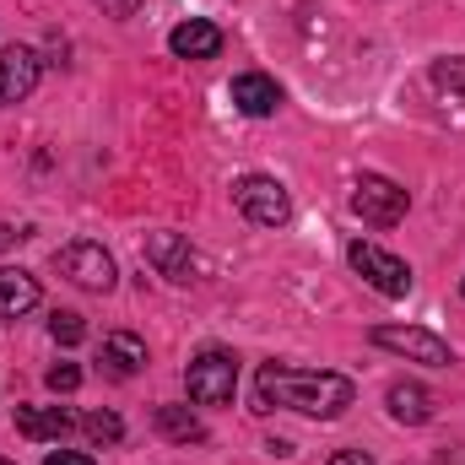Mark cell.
<instances>
[{
	"label": "cell",
	"instance_id": "3",
	"mask_svg": "<svg viewBox=\"0 0 465 465\" xmlns=\"http://www.w3.org/2000/svg\"><path fill=\"white\" fill-rule=\"evenodd\" d=\"M347 260L373 292H384V298H406V292H411V265L395 260L390 249H379V243H368V238H351Z\"/></svg>",
	"mask_w": 465,
	"mask_h": 465
},
{
	"label": "cell",
	"instance_id": "9",
	"mask_svg": "<svg viewBox=\"0 0 465 465\" xmlns=\"http://www.w3.org/2000/svg\"><path fill=\"white\" fill-rule=\"evenodd\" d=\"M38 71H44V60H38L33 49L11 44V49L0 54V109H5V104H22V98L38 87Z\"/></svg>",
	"mask_w": 465,
	"mask_h": 465
},
{
	"label": "cell",
	"instance_id": "16",
	"mask_svg": "<svg viewBox=\"0 0 465 465\" xmlns=\"http://www.w3.org/2000/svg\"><path fill=\"white\" fill-rule=\"evenodd\" d=\"M157 433L173 439V444H201L206 439V422L184 406H157Z\"/></svg>",
	"mask_w": 465,
	"mask_h": 465
},
{
	"label": "cell",
	"instance_id": "7",
	"mask_svg": "<svg viewBox=\"0 0 465 465\" xmlns=\"http://www.w3.org/2000/svg\"><path fill=\"white\" fill-rule=\"evenodd\" d=\"M54 265L76 282V287H87V292H109L119 282L114 271V254L104 249V243H93V238H76V243H65L60 254H54Z\"/></svg>",
	"mask_w": 465,
	"mask_h": 465
},
{
	"label": "cell",
	"instance_id": "10",
	"mask_svg": "<svg viewBox=\"0 0 465 465\" xmlns=\"http://www.w3.org/2000/svg\"><path fill=\"white\" fill-rule=\"evenodd\" d=\"M232 109L249 119H271L282 109V87L260 71H243V76H232Z\"/></svg>",
	"mask_w": 465,
	"mask_h": 465
},
{
	"label": "cell",
	"instance_id": "26",
	"mask_svg": "<svg viewBox=\"0 0 465 465\" xmlns=\"http://www.w3.org/2000/svg\"><path fill=\"white\" fill-rule=\"evenodd\" d=\"M460 292H465V282H460Z\"/></svg>",
	"mask_w": 465,
	"mask_h": 465
},
{
	"label": "cell",
	"instance_id": "21",
	"mask_svg": "<svg viewBox=\"0 0 465 465\" xmlns=\"http://www.w3.org/2000/svg\"><path fill=\"white\" fill-rule=\"evenodd\" d=\"M98 11H104V16H114V22H130V16L141 11V0H98Z\"/></svg>",
	"mask_w": 465,
	"mask_h": 465
},
{
	"label": "cell",
	"instance_id": "4",
	"mask_svg": "<svg viewBox=\"0 0 465 465\" xmlns=\"http://www.w3.org/2000/svg\"><path fill=\"white\" fill-rule=\"evenodd\" d=\"M232 201H238V212H243L254 228H287V223H292V201H287V190H282L271 173H243V179L232 184Z\"/></svg>",
	"mask_w": 465,
	"mask_h": 465
},
{
	"label": "cell",
	"instance_id": "23",
	"mask_svg": "<svg viewBox=\"0 0 465 465\" xmlns=\"http://www.w3.org/2000/svg\"><path fill=\"white\" fill-rule=\"evenodd\" d=\"M331 465H373V455H362V450H336Z\"/></svg>",
	"mask_w": 465,
	"mask_h": 465
},
{
	"label": "cell",
	"instance_id": "22",
	"mask_svg": "<svg viewBox=\"0 0 465 465\" xmlns=\"http://www.w3.org/2000/svg\"><path fill=\"white\" fill-rule=\"evenodd\" d=\"M44 465H98V460H93V455H82V450H54Z\"/></svg>",
	"mask_w": 465,
	"mask_h": 465
},
{
	"label": "cell",
	"instance_id": "14",
	"mask_svg": "<svg viewBox=\"0 0 465 465\" xmlns=\"http://www.w3.org/2000/svg\"><path fill=\"white\" fill-rule=\"evenodd\" d=\"M38 303V282L16 265H0V320H22Z\"/></svg>",
	"mask_w": 465,
	"mask_h": 465
},
{
	"label": "cell",
	"instance_id": "12",
	"mask_svg": "<svg viewBox=\"0 0 465 465\" xmlns=\"http://www.w3.org/2000/svg\"><path fill=\"white\" fill-rule=\"evenodd\" d=\"M76 428V417L65 406H16V433L33 439V444H49V439H65Z\"/></svg>",
	"mask_w": 465,
	"mask_h": 465
},
{
	"label": "cell",
	"instance_id": "17",
	"mask_svg": "<svg viewBox=\"0 0 465 465\" xmlns=\"http://www.w3.org/2000/svg\"><path fill=\"white\" fill-rule=\"evenodd\" d=\"M82 428H87V439H93V444H119V439H124V422H119L114 411H93Z\"/></svg>",
	"mask_w": 465,
	"mask_h": 465
},
{
	"label": "cell",
	"instance_id": "13",
	"mask_svg": "<svg viewBox=\"0 0 465 465\" xmlns=\"http://www.w3.org/2000/svg\"><path fill=\"white\" fill-rule=\"evenodd\" d=\"M384 401H390V417H395V422H406V428H417V422H428V417H433V395H428L422 384H411V379H395Z\"/></svg>",
	"mask_w": 465,
	"mask_h": 465
},
{
	"label": "cell",
	"instance_id": "15",
	"mask_svg": "<svg viewBox=\"0 0 465 465\" xmlns=\"http://www.w3.org/2000/svg\"><path fill=\"white\" fill-rule=\"evenodd\" d=\"M141 362H146V341H141V336H130V331L104 336V368H109L114 379H135Z\"/></svg>",
	"mask_w": 465,
	"mask_h": 465
},
{
	"label": "cell",
	"instance_id": "19",
	"mask_svg": "<svg viewBox=\"0 0 465 465\" xmlns=\"http://www.w3.org/2000/svg\"><path fill=\"white\" fill-rule=\"evenodd\" d=\"M433 87L439 93H465V60H439L433 65Z\"/></svg>",
	"mask_w": 465,
	"mask_h": 465
},
{
	"label": "cell",
	"instance_id": "5",
	"mask_svg": "<svg viewBox=\"0 0 465 465\" xmlns=\"http://www.w3.org/2000/svg\"><path fill=\"white\" fill-rule=\"evenodd\" d=\"M406 206H411V195H406L395 179H384V173H362V179L351 184V212H357L368 228H395V223L406 217Z\"/></svg>",
	"mask_w": 465,
	"mask_h": 465
},
{
	"label": "cell",
	"instance_id": "25",
	"mask_svg": "<svg viewBox=\"0 0 465 465\" xmlns=\"http://www.w3.org/2000/svg\"><path fill=\"white\" fill-rule=\"evenodd\" d=\"M0 465H11V460H0Z\"/></svg>",
	"mask_w": 465,
	"mask_h": 465
},
{
	"label": "cell",
	"instance_id": "2",
	"mask_svg": "<svg viewBox=\"0 0 465 465\" xmlns=\"http://www.w3.org/2000/svg\"><path fill=\"white\" fill-rule=\"evenodd\" d=\"M184 384H190V401L195 406H232V390H238V357L223 347H206L190 368H184Z\"/></svg>",
	"mask_w": 465,
	"mask_h": 465
},
{
	"label": "cell",
	"instance_id": "20",
	"mask_svg": "<svg viewBox=\"0 0 465 465\" xmlns=\"http://www.w3.org/2000/svg\"><path fill=\"white\" fill-rule=\"evenodd\" d=\"M76 384H82V368H76V362H54V368H49V390H54V395H71Z\"/></svg>",
	"mask_w": 465,
	"mask_h": 465
},
{
	"label": "cell",
	"instance_id": "11",
	"mask_svg": "<svg viewBox=\"0 0 465 465\" xmlns=\"http://www.w3.org/2000/svg\"><path fill=\"white\" fill-rule=\"evenodd\" d=\"M168 49H173L179 60H212V54L223 49V27L206 22V16H190V22H179V27L168 33Z\"/></svg>",
	"mask_w": 465,
	"mask_h": 465
},
{
	"label": "cell",
	"instance_id": "18",
	"mask_svg": "<svg viewBox=\"0 0 465 465\" xmlns=\"http://www.w3.org/2000/svg\"><path fill=\"white\" fill-rule=\"evenodd\" d=\"M49 336H54L60 347H76V341L87 336V325H82V314H71V309H60V314L49 320Z\"/></svg>",
	"mask_w": 465,
	"mask_h": 465
},
{
	"label": "cell",
	"instance_id": "24",
	"mask_svg": "<svg viewBox=\"0 0 465 465\" xmlns=\"http://www.w3.org/2000/svg\"><path fill=\"white\" fill-rule=\"evenodd\" d=\"M27 228H11V223H0V249H11V243H22Z\"/></svg>",
	"mask_w": 465,
	"mask_h": 465
},
{
	"label": "cell",
	"instance_id": "1",
	"mask_svg": "<svg viewBox=\"0 0 465 465\" xmlns=\"http://www.w3.org/2000/svg\"><path fill=\"white\" fill-rule=\"evenodd\" d=\"M254 401L260 411H298V417H314V422H336L357 401L347 373H309V368H287V362H265L260 379H254Z\"/></svg>",
	"mask_w": 465,
	"mask_h": 465
},
{
	"label": "cell",
	"instance_id": "6",
	"mask_svg": "<svg viewBox=\"0 0 465 465\" xmlns=\"http://www.w3.org/2000/svg\"><path fill=\"white\" fill-rule=\"evenodd\" d=\"M373 347L395 351V357H411L422 368H450L455 362L450 341L433 336V331H422V325H373Z\"/></svg>",
	"mask_w": 465,
	"mask_h": 465
},
{
	"label": "cell",
	"instance_id": "8",
	"mask_svg": "<svg viewBox=\"0 0 465 465\" xmlns=\"http://www.w3.org/2000/svg\"><path fill=\"white\" fill-rule=\"evenodd\" d=\"M146 260H152L168 282H179V287H190V282L206 276V260L190 249L184 232H152V238H146Z\"/></svg>",
	"mask_w": 465,
	"mask_h": 465
}]
</instances>
